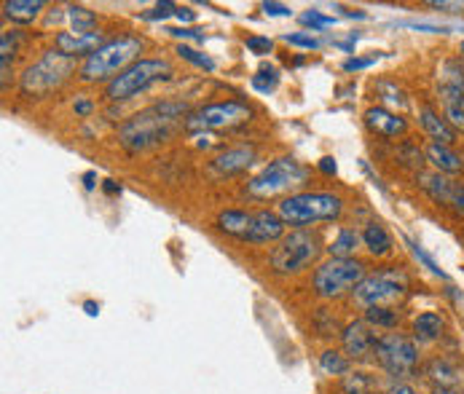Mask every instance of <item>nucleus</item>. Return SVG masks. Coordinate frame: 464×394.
Wrapping results in <instances>:
<instances>
[{"mask_svg":"<svg viewBox=\"0 0 464 394\" xmlns=\"http://www.w3.org/2000/svg\"><path fill=\"white\" fill-rule=\"evenodd\" d=\"M188 105L186 102H159L148 111H140L130 121L121 124L119 130V142L130 150V153H140L148 150L164 139H169L175 130L188 119Z\"/></svg>","mask_w":464,"mask_h":394,"instance_id":"obj_1","label":"nucleus"},{"mask_svg":"<svg viewBox=\"0 0 464 394\" xmlns=\"http://www.w3.org/2000/svg\"><path fill=\"white\" fill-rule=\"evenodd\" d=\"M142 54V41L137 35H121L108 41L102 49H97L89 60L81 65V81L86 83H102L121 75L130 65H134Z\"/></svg>","mask_w":464,"mask_h":394,"instance_id":"obj_2","label":"nucleus"},{"mask_svg":"<svg viewBox=\"0 0 464 394\" xmlns=\"http://www.w3.org/2000/svg\"><path fill=\"white\" fill-rule=\"evenodd\" d=\"M343 212V201L335 194H323V191H304V194H290L279 201L276 215L287 226H312V223H325V220H338Z\"/></svg>","mask_w":464,"mask_h":394,"instance_id":"obj_3","label":"nucleus"},{"mask_svg":"<svg viewBox=\"0 0 464 394\" xmlns=\"http://www.w3.org/2000/svg\"><path fill=\"white\" fill-rule=\"evenodd\" d=\"M175 75L172 65L167 60H137L134 65H130L121 75H116L108 89H105V97L111 102H124V100H132L140 91L150 89L153 83H161V81H169Z\"/></svg>","mask_w":464,"mask_h":394,"instance_id":"obj_4","label":"nucleus"},{"mask_svg":"<svg viewBox=\"0 0 464 394\" xmlns=\"http://www.w3.org/2000/svg\"><path fill=\"white\" fill-rule=\"evenodd\" d=\"M309 180V169L304 164H298L295 159L285 156V159H274L264 172H258L250 183H247V197L253 198H274L304 186Z\"/></svg>","mask_w":464,"mask_h":394,"instance_id":"obj_5","label":"nucleus"},{"mask_svg":"<svg viewBox=\"0 0 464 394\" xmlns=\"http://www.w3.org/2000/svg\"><path fill=\"white\" fill-rule=\"evenodd\" d=\"M323 255V242L314 231H293L271 253V268L276 274H298L309 265L320 261Z\"/></svg>","mask_w":464,"mask_h":394,"instance_id":"obj_6","label":"nucleus"},{"mask_svg":"<svg viewBox=\"0 0 464 394\" xmlns=\"http://www.w3.org/2000/svg\"><path fill=\"white\" fill-rule=\"evenodd\" d=\"M408 287H411V282H408L405 271H400V268H382V271L365 276L354 287L352 298L362 309H373V306H390L392 309V303H398V301H402L408 295Z\"/></svg>","mask_w":464,"mask_h":394,"instance_id":"obj_7","label":"nucleus"},{"mask_svg":"<svg viewBox=\"0 0 464 394\" xmlns=\"http://www.w3.org/2000/svg\"><path fill=\"white\" fill-rule=\"evenodd\" d=\"M365 279V265L354 258H331V261L320 263L312 284L314 293L325 301L341 298L346 293H354V287Z\"/></svg>","mask_w":464,"mask_h":394,"instance_id":"obj_8","label":"nucleus"},{"mask_svg":"<svg viewBox=\"0 0 464 394\" xmlns=\"http://www.w3.org/2000/svg\"><path fill=\"white\" fill-rule=\"evenodd\" d=\"M72 72V60L63 52H46L38 62L27 67L19 78V91L24 97H44L60 89Z\"/></svg>","mask_w":464,"mask_h":394,"instance_id":"obj_9","label":"nucleus"},{"mask_svg":"<svg viewBox=\"0 0 464 394\" xmlns=\"http://www.w3.org/2000/svg\"><path fill=\"white\" fill-rule=\"evenodd\" d=\"M376 357L392 379H411L419 368V346L402 332H390L379 338Z\"/></svg>","mask_w":464,"mask_h":394,"instance_id":"obj_10","label":"nucleus"},{"mask_svg":"<svg viewBox=\"0 0 464 394\" xmlns=\"http://www.w3.org/2000/svg\"><path fill=\"white\" fill-rule=\"evenodd\" d=\"M253 119V108L247 102L239 100H228V102H212L207 108H201L197 113H191L186 119V130L188 131H209V130H234L242 127Z\"/></svg>","mask_w":464,"mask_h":394,"instance_id":"obj_11","label":"nucleus"},{"mask_svg":"<svg viewBox=\"0 0 464 394\" xmlns=\"http://www.w3.org/2000/svg\"><path fill=\"white\" fill-rule=\"evenodd\" d=\"M341 341H343V349H346V354L352 360H365L379 346L376 330H373V325H368L365 320H357V322L346 325L343 332H341Z\"/></svg>","mask_w":464,"mask_h":394,"instance_id":"obj_12","label":"nucleus"},{"mask_svg":"<svg viewBox=\"0 0 464 394\" xmlns=\"http://www.w3.org/2000/svg\"><path fill=\"white\" fill-rule=\"evenodd\" d=\"M108 41H105V35L100 33V30H94V33H60L57 38H54V46H57V52H63L65 57L70 60H75V57H92L97 49H102Z\"/></svg>","mask_w":464,"mask_h":394,"instance_id":"obj_13","label":"nucleus"},{"mask_svg":"<svg viewBox=\"0 0 464 394\" xmlns=\"http://www.w3.org/2000/svg\"><path fill=\"white\" fill-rule=\"evenodd\" d=\"M285 220L276 215V212H268V209H261L253 215V226L245 236V242L250 245H271L276 239H285Z\"/></svg>","mask_w":464,"mask_h":394,"instance_id":"obj_14","label":"nucleus"},{"mask_svg":"<svg viewBox=\"0 0 464 394\" xmlns=\"http://www.w3.org/2000/svg\"><path fill=\"white\" fill-rule=\"evenodd\" d=\"M365 127L379 137L392 139V137H402L408 131V121L398 113L387 111V108H368L365 111Z\"/></svg>","mask_w":464,"mask_h":394,"instance_id":"obj_15","label":"nucleus"},{"mask_svg":"<svg viewBox=\"0 0 464 394\" xmlns=\"http://www.w3.org/2000/svg\"><path fill=\"white\" fill-rule=\"evenodd\" d=\"M253 161H256V148H253V145H239V148H231V150L220 153V156L212 161V167H215V172H220V175H237V172L247 169Z\"/></svg>","mask_w":464,"mask_h":394,"instance_id":"obj_16","label":"nucleus"},{"mask_svg":"<svg viewBox=\"0 0 464 394\" xmlns=\"http://www.w3.org/2000/svg\"><path fill=\"white\" fill-rule=\"evenodd\" d=\"M427 376L446 392H462L464 389V376L459 370V365L454 362H446V360H435L430 368H427Z\"/></svg>","mask_w":464,"mask_h":394,"instance_id":"obj_17","label":"nucleus"},{"mask_svg":"<svg viewBox=\"0 0 464 394\" xmlns=\"http://www.w3.org/2000/svg\"><path fill=\"white\" fill-rule=\"evenodd\" d=\"M419 121H421L424 131H427L438 145H451V142L457 139V130L446 121V116L435 113L432 108H421V111H419Z\"/></svg>","mask_w":464,"mask_h":394,"instance_id":"obj_18","label":"nucleus"},{"mask_svg":"<svg viewBox=\"0 0 464 394\" xmlns=\"http://www.w3.org/2000/svg\"><path fill=\"white\" fill-rule=\"evenodd\" d=\"M427 161L440 172V175H459L464 172V161L462 156L457 153V150H451L449 145H438V142H432L430 148H427Z\"/></svg>","mask_w":464,"mask_h":394,"instance_id":"obj_19","label":"nucleus"},{"mask_svg":"<svg viewBox=\"0 0 464 394\" xmlns=\"http://www.w3.org/2000/svg\"><path fill=\"white\" fill-rule=\"evenodd\" d=\"M419 186L438 204H454L457 183H451L446 175H440V172H419Z\"/></svg>","mask_w":464,"mask_h":394,"instance_id":"obj_20","label":"nucleus"},{"mask_svg":"<svg viewBox=\"0 0 464 394\" xmlns=\"http://www.w3.org/2000/svg\"><path fill=\"white\" fill-rule=\"evenodd\" d=\"M360 236H362V245H365V250H368L373 258H387V255L392 253V236H390V231H387L382 223L371 220Z\"/></svg>","mask_w":464,"mask_h":394,"instance_id":"obj_21","label":"nucleus"},{"mask_svg":"<svg viewBox=\"0 0 464 394\" xmlns=\"http://www.w3.org/2000/svg\"><path fill=\"white\" fill-rule=\"evenodd\" d=\"M215 223H218V228L226 231L228 236L245 239L247 231H250V226H253V215L245 212V209H223V212L218 215Z\"/></svg>","mask_w":464,"mask_h":394,"instance_id":"obj_22","label":"nucleus"},{"mask_svg":"<svg viewBox=\"0 0 464 394\" xmlns=\"http://www.w3.org/2000/svg\"><path fill=\"white\" fill-rule=\"evenodd\" d=\"M44 8H46L44 0H5V3H3L5 19H11V22H16V24H30Z\"/></svg>","mask_w":464,"mask_h":394,"instance_id":"obj_23","label":"nucleus"},{"mask_svg":"<svg viewBox=\"0 0 464 394\" xmlns=\"http://www.w3.org/2000/svg\"><path fill=\"white\" fill-rule=\"evenodd\" d=\"M443 330H446V322H443L440 314L424 312V314H419V317L413 320V341H419V343H432V341H438V338L443 335Z\"/></svg>","mask_w":464,"mask_h":394,"instance_id":"obj_24","label":"nucleus"},{"mask_svg":"<svg viewBox=\"0 0 464 394\" xmlns=\"http://www.w3.org/2000/svg\"><path fill=\"white\" fill-rule=\"evenodd\" d=\"M360 242H362V236H360L357 231L341 228L338 236L331 242L328 253H331V258H349V255H354V250L360 247Z\"/></svg>","mask_w":464,"mask_h":394,"instance_id":"obj_25","label":"nucleus"},{"mask_svg":"<svg viewBox=\"0 0 464 394\" xmlns=\"http://www.w3.org/2000/svg\"><path fill=\"white\" fill-rule=\"evenodd\" d=\"M67 16H70L72 33H94V27H97V16L86 5H70Z\"/></svg>","mask_w":464,"mask_h":394,"instance_id":"obj_26","label":"nucleus"},{"mask_svg":"<svg viewBox=\"0 0 464 394\" xmlns=\"http://www.w3.org/2000/svg\"><path fill=\"white\" fill-rule=\"evenodd\" d=\"M365 322L373 328H398L400 312L390 306H373V309H365Z\"/></svg>","mask_w":464,"mask_h":394,"instance_id":"obj_27","label":"nucleus"},{"mask_svg":"<svg viewBox=\"0 0 464 394\" xmlns=\"http://www.w3.org/2000/svg\"><path fill=\"white\" fill-rule=\"evenodd\" d=\"M320 368H323L328 376H343V373H349V360H346L341 351L328 349V351L320 354Z\"/></svg>","mask_w":464,"mask_h":394,"instance_id":"obj_28","label":"nucleus"},{"mask_svg":"<svg viewBox=\"0 0 464 394\" xmlns=\"http://www.w3.org/2000/svg\"><path fill=\"white\" fill-rule=\"evenodd\" d=\"M376 384L368 373H352L343 379V392L346 394H373Z\"/></svg>","mask_w":464,"mask_h":394,"instance_id":"obj_29","label":"nucleus"},{"mask_svg":"<svg viewBox=\"0 0 464 394\" xmlns=\"http://www.w3.org/2000/svg\"><path fill=\"white\" fill-rule=\"evenodd\" d=\"M16 38H19V33H3V38H0V62H3V83L8 81V65L14 62V54H16Z\"/></svg>","mask_w":464,"mask_h":394,"instance_id":"obj_30","label":"nucleus"},{"mask_svg":"<svg viewBox=\"0 0 464 394\" xmlns=\"http://www.w3.org/2000/svg\"><path fill=\"white\" fill-rule=\"evenodd\" d=\"M276 83H279V72H276V67L264 65L258 72H256V75H253V89H256V91H261V94L274 91V89H276Z\"/></svg>","mask_w":464,"mask_h":394,"instance_id":"obj_31","label":"nucleus"},{"mask_svg":"<svg viewBox=\"0 0 464 394\" xmlns=\"http://www.w3.org/2000/svg\"><path fill=\"white\" fill-rule=\"evenodd\" d=\"M405 242H408V247H411L413 258L421 263L424 268H430V271H432L435 276H440V279H449V276H446V271H443V268L438 265V261H435V258H432V255H430V253H427V250H424V247H421L419 242H413V239H405Z\"/></svg>","mask_w":464,"mask_h":394,"instance_id":"obj_32","label":"nucleus"},{"mask_svg":"<svg viewBox=\"0 0 464 394\" xmlns=\"http://www.w3.org/2000/svg\"><path fill=\"white\" fill-rule=\"evenodd\" d=\"M376 94H379L387 105L405 108V94H402V89H400L398 83H392V81H379V83H376Z\"/></svg>","mask_w":464,"mask_h":394,"instance_id":"obj_33","label":"nucleus"},{"mask_svg":"<svg viewBox=\"0 0 464 394\" xmlns=\"http://www.w3.org/2000/svg\"><path fill=\"white\" fill-rule=\"evenodd\" d=\"M178 57H180V60H186V62H191V65L201 67V70H207V72H212V70H215V62H212L207 54L197 52L194 46H186V43H180V46H178Z\"/></svg>","mask_w":464,"mask_h":394,"instance_id":"obj_34","label":"nucleus"},{"mask_svg":"<svg viewBox=\"0 0 464 394\" xmlns=\"http://www.w3.org/2000/svg\"><path fill=\"white\" fill-rule=\"evenodd\" d=\"M398 159L405 164V167H421V164H424V153H421L416 145H411V142L400 145Z\"/></svg>","mask_w":464,"mask_h":394,"instance_id":"obj_35","label":"nucleus"},{"mask_svg":"<svg viewBox=\"0 0 464 394\" xmlns=\"http://www.w3.org/2000/svg\"><path fill=\"white\" fill-rule=\"evenodd\" d=\"M175 11H178V5H175V3H169V0H164V3H159V5H153L150 11H145V14H142V19H145V22H159V19L164 22V19H167V16H172Z\"/></svg>","mask_w":464,"mask_h":394,"instance_id":"obj_36","label":"nucleus"},{"mask_svg":"<svg viewBox=\"0 0 464 394\" xmlns=\"http://www.w3.org/2000/svg\"><path fill=\"white\" fill-rule=\"evenodd\" d=\"M285 41H287L290 46H298V49H309V52L320 49V41H317L314 35H309V33H290V35H285Z\"/></svg>","mask_w":464,"mask_h":394,"instance_id":"obj_37","label":"nucleus"},{"mask_svg":"<svg viewBox=\"0 0 464 394\" xmlns=\"http://www.w3.org/2000/svg\"><path fill=\"white\" fill-rule=\"evenodd\" d=\"M301 22L304 24H312L314 30H323V27H331L333 22H335V16H325V14H320V11H306V14H301Z\"/></svg>","mask_w":464,"mask_h":394,"instance_id":"obj_38","label":"nucleus"},{"mask_svg":"<svg viewBox=\"0 0 464 394\" xmlns=\"http://www.w3.org/2000/svg\"><path fill=\"white\" fill-rule=\"evenodd\" d=\"M172 38H183V41H204V30H197V27H169L167 30Z\"/></svg>","mask_w":464,"mask_h":394,"instance_id":"obj_39","label":"nucleus"},{"mask_svg":"<svg viewBox=\"0 0 464 394\" xmlns=\"http://www.w3.org/2000/svg\"><path fill=\"white\" fill-rule=\"evenodd\" d=\"M247 49L253 52V54H268L271 49H274V41L271 38H261V35H253V38H247Z\"/></svg>","mask_w":464,"mask_h":394,"instance_id":"obj_40","label":"nucleus"},{"mask_svg":"<svg viewBox=\"0 0 464 394\" xmlns=\"http://www.w3.org/2000/svg\"><path fill=\"white\" fill-rule=\"evenodd\" d=\"M430 8L438 11H451V14H464V0H430Z\"/></svg>","mask_w":464,"mask_h":394,"instance_id":"obj_41","label":"nucleus"},{"mask_svg":"<svg viewBox=\"0 0 464 394\" xmlns=\"http://www.w3.org/2000/svg\"><path fill=\"white\" fill-rule=\"evenodd\" d=\"M402 27L424 30V33H451V27H449V24H430V22H402Z\"/></svg>","mask_w":464,"mask_h":394,"instance_id":"obj_42","label":"nucleus"},{"mask_svg":"<svg viewBox=\"0 0 464 394\" xmlns=\"http://www.w3.org/2000/svg\"><path fill=\"white\" fill-rule=\"evenodd\" d=\"M261 8H264L268 16H290V14H293V11H290V5H285V3H274V0H266Z\"/></svg>","mask_w":464,"mask_h":394,"instance_id":"obj_43","label":"nucleus"},{"mask_svg":"<svg viewBox=\"0 0 464 394\" xmlns=\"http://www.w3.org/2000/svg\"><path fill=\"white\" fill-rule=\"evenodd\" d=\"M376 62V57H352V60H346L343 62V70L346 72H354V70H365V67H371Z\"/></svg>","mask_w":464,"mask_h":394,"instance_id":"obj_44","label":"nucleus"},{"mask_svg":"<svg viewBox=\"0 0 464 394\" xmlns=\"http://www.w3.org/2000/svg\"><path fill=\"white\" fill-rule=\"evenodd\" d=\"M175 16H178L180 22H186V24H191V22H197V11H191V8H186V5H178V11H175Z\"/></svg>","mask_w":464,"mask_h":394,"instance_id":"obj_45","label":"nucleus"},{"mask_svg":"<svg viewBox=\"0 0 464 394\" xmlns=\"http://www.w3.org/2000/svg\"><path fill=\"white\" fill-rule=\"evenodd\" d=\"M92 108H94V105H92L89 100H83V97L75 102V113H78V116H89V113H92Z\"/></svg>","mask_w":464,"mask_h":394,"instance_id":"obj_46","label":"nucleus"},{"mask_svg":"<svg viewBox=\"0 0 464 394\" xmlns=\"http://www.w3.org/2000/svg\"><path fill=\"white\" fill-rule=\"evenodd\" d=\"M335 169H338V167H335V161H333V159H323V161H320V172H325V175H335Z\"/></svg>","mask_w":464,"mask_h":394,"instance_id":"obj_47","label":"nucleus"},{"mask_svg":"<svg viewBox=\"0 0 464 394\" xmlns=\"http://www.w3.org/2000/svg\"><path fill=\"white\" fill-rule=\"evenodd\" d=\"M454 207L464 212V186H457V194H454Z\"/></svg>","mask_w":464,"mask_h":394,"instance_id":"obj_48","label":"nucleus"},{"mask_svg":"<svg viewBox=\"0 0 464 394\" xmlns=\"http://www.w3.org/2000/svg\"><path fill=\"white\" fill-rule=\"evenodd\" d=\"M387 394H416V392H413L408 384H398V387H392V389H390Z\"/></svg>","mask_w":464,"mask_h":394,"instance_id":"obj_49","label":"nucleus"},{"mask_svg":"<svg viewBox=\"0 0 464 394\" xmlns=\"http://www.w3.org/2000/svg\"><path fill=\"white\" fill-rule=\"evenodd\" d=\"M83 309H86V314H89V317H97V312H100V306H97V303H92V301H89Z\"/></svg>","mask_w":464,"mask_h":394,"instance_id":"obj_50","label":"nucleus"},{"mask_svg":"<svg viewBox=\"0 0 464 394\" xmlns=\"http://www.w3.org/2000/svg\"><path fill=\"white\" fill-rule=\"evenodd\" d=\"M105 191L108 194H116V191H121V186H116L113 180H105Z\"/></svg>","mask_w":464,"mask_h":394,"instance_id":"obj_51","label":"nucleus"},{"mask_svg":"<svg viewBox=\"0 0 464 394\" xmlns=\"http://www.w3.org/2000/svg\"><path fill=\"white\" fill-rule=\"evenodd\" d=\"M83 180H86V188H89V191H92V188H94V175H92V172H89V175H86V178H83Z\"/></svg>","mask_w":464,"mask_h":394,"instance_id":"obj_52","label":"nucleus"},{"mask_svg":"<svg viewBox=\"0 0 464 394\" xmlns=\"http://www.w3.org/2000/svg\"><path fill=\"white\" fill-rule=\"evenodd\" d=\"M462 54H464V43H462Z\"/></svg>","mask_w":464,"mask_h":394,"instance_id":"obj_53","label":"nucleus"}]
</instances>
